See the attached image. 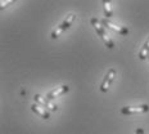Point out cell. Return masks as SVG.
Segmentation results:
<instances>
[{
  "mask_svg": "<svg viewBox=\"0 0 149 134\" xmlns=\"http://www.w3.org/2000/svg\"><path fill=\"white\" fill-rule=\"evenodd\" d=\"M148 58H149V55H148Z\"/></svg>",
  "mask_w": 149,
  "mask_h": 134,
  "instance_id": "4fadbf2b",
  "label": "cell"
},
{
  "mask_svg": "<svg viewBox=\"0 0 149 134\" xmlns=\"http://www.w3.org/2000/svg\"><path fill=\"white\" fill-rule=\"evenodd\" d=\"M100 23L103 25L104 27H107V29H109V30H113L114 32L120 34V35H127V34H129V29H127V27H125V26H120V25H116V23L111 22L109 20H107V18L102 20V21H100Z\"/></svg>",
  "mask_w": 149,
  "mask_h": 134,
  "instance_id": "5b68a950",
  "label": "cell"
},
{
  "mask_svg": "<svg viewBox=\"0 0 149 134\" xmlns=\"http://www.w3.org/2000/svg\"><path fill=\"white\" fill-rule=\"evenodd\" d=\"M103 5H104V14L107 18H111L113 15V11H112V7H111V3L109 1H103Z\"/></svg>",
  "mask_w": 149,
  "mask_h": 134,
  "instance_id": "30bf717a",
  "label": "cell"
},
{
  "mask_svg": "<svg viewBox=\"0 0 149 134\" xmlns=\"http://www.w3.org/2000/svg\"><path fill=\"white\" fill-rule=\"evenodd\" d=\"M73 21H74V14H70V15H67L66 20H64L61 25H58V26L52 31V35H50V37H52L53 40H55L57 37H59V36H61V34H63L64 31L68 30L71 26H72Z\"/></svg>",
  "mask_w": 149,
  "mask_h": 134,
  "instance_id": "7a4b0ae2",
  "label": "cell"
},
{
  "mask_svg": "<svg viewBox=\"0 0 149 134\" xmlns=\"http://www.w3.org/2000/svg\"><path fill=\"white\" fill-rule=\"evenodd\" d=\"M10 3H12V0H8V1H0V4H1V8H5V7H7V4H10Z\"/></svg>",
  "mask_w": 149,
  "mask_h": 134,
  "instance_id": "8fae6325",
  "label": "cell"
},
{
  "mask_svg": "<svg viewBox=\"0 0 149 134\" xmlns=\"http://www.w3.org/2000/svg\"><path fill=\"white\" fill-rule=\"evenodd\" d=\"M149 111L148 105H140V106H125L121 108V114L123 115H135V114H145Z\"/></svg>",
  "mask_w": 149,
  "mask_h": 134,
  "instance_id": "3957f363",
  "label": "cell"
},
{
  "mask_svg": "<svg viewBox=\"0 0 149 134\" xmlns=\"http://www.w3.org/2000/svg\"><path fill=\"white\" fill-rule=\"evenodd\" d=\"M148 55H149V37H148L147 41L144 43V45H143L140 53H139V58H140L141 61H144V60H147L148 58Z\"/></svg>",
  "mask_w": 149,
  "mask_h": 134,
  "instance_id": "9c48e42d",
  "label": "cell"
},
{
  "mask_svg": "<svg viewBox=\"0 0 149 134\" xmlns=\"http://www.w3.org/2000/svg\"><path fill=\"white\" fill-rule=\"evenodd\" d=\"M31 110H32V112H35L36 115H39L41 119H45V120L50 119V114H49V111H46L42 106H40L37 103H33L32 106H31Z\"/></svg>",
  "mask_w": 149,
  "mask_h": 134,
  "instance_id": "ba28073f",
  "label": "cell"
},
{
  "mask_svg": "<svg viewBox=\"0 0 149 134\" xmlns=\"http://www.w3.org/2000/svg\"><path fill=\"white\" fill-rule=\"evenodd\" d=\"M35 102L37 105H40V106H42L44 108H48L49 111H53V112H55L58 110V107H57V105L55 103H53V102L50 101V99H48V98H45V97H42V95H40V94H35Z\"/></svg>",
  "mask_w": 149,
  "mask_h": 134,
  "instance_id": "8992f818",
  "label": "cell"
},
{
  "mask_svg": "<svg viewBox=\"0 0 149 134\" xmlns=\"http://www.w3.org/2000/svg\"><path fill=\"white\" fill-rule=\"evenodd\" d=\"M90 22H91L93 27H94L95 31H97V34L100 36V39L103 40V43L105 44V46H107L108 49H113L114 48L113 40H112V37L107 34V31H105V27L100 23V21H99L98 18H91V20H90Z\"/></svg>",
  "mask_w": 149,
  "mask_h": 134,
  "instance_id": "6da1fadb",
  "label": "cell"
},
{
  "mask_svg": "<svg viewBox=\"0 0 149 134\" xmlns=\"http://www.w3.org/2000/svg\"><path fill=\"white\" fill-rule=\"evenodd\" d=\"M135 133L136 134H144V129H143V128H138V129L135 130Z\"/></svg>",
  "mask_w": 149,
  "mask_h": 134,
  "instance_id": "7c38bea8",
  "label": "cell"
},
{
  "mask_svg": "<svg viewBox=\"0 0 149 134\" xmlns=\"http://www.w3.org/2000/svg\"><path fill=\"white\" fill-rule=\"evenodd\" d=\"M68 90H70V86L68 85H62V86H59V88H55V89H53L52 92H49L48 95H46V98L52 101V99L59 97V95H63L64 93L68 92Z\"/></svg>",
  "mask_w": 149,
  "mask_h": 134,
  "instance_id": "52a82bcc",
  "label": "cell"
},
{
  "mask_svg": "<svg viewBox=\"0 0 149 134\" xmlns=\"http://www.w3.org/2000/svg\"><path fill=\"white\" fill-rule=\"evenodd\" d=\"M116 74H117L116 68H111V70H108V72L105 74L103 81H102V84H100V92H103V93L108 92V89H109L111 84L113 83L114 77H116Z\"/></svg>",
  "mask_w": 149,
  "mask_h": 134,
  "instance_id": "277c9868",
  "label": "cell"
}]
</instances>
